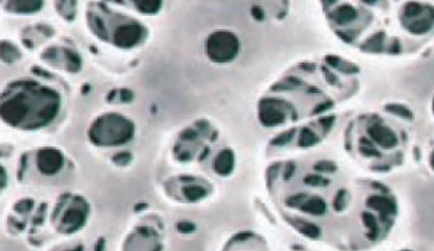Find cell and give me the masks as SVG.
Listing matches in <instances>:
<instances>
[{
	"label": "cell",
	"instance_id": "6da1fadb",
	"mask_svg": "<svg viewBox=\"0 0 434 251\" xmlns=\"http://www.w3.org/2000/svg\"><path fill=\"white\" fill-rule=\"evenodd\" d=\"M96 122L108 128V131L93 125L90 128V140L98 145H119L133 138L134 125L125 117L106 115L99 118Z\"/></svg>",
	"mask_w": 434,
	"mask_h": 251
},
{
	"label": "cell",
	"instance_id": "7a4b0ae2",
	"mask_svg": "<svg viewBox=\"0 0 434 251\" xmlns=\"http://www.w3.org/2000/svg\"><path fill=\"white\" fill-rule=\"evenodd\" d=\"M87 206L82 198H71L61 206V210H55L54 225L57 226L60 233L73 234L86 221L87 217Z\"/></svg>",
	"mask_w": 434,
	"mask_h": 251
},
{
	"label": "cell",
	"instance_id": "3957f363",
	"mask_svg": "<svg viewBox=\"0 0 434 251\" xmlns=\"http://www.w3.org/2000/svg\"><path fill=\"white\" fill-rule=\"evenodd\" d=\"M240 44L237 36L228 31H218L208 38L206 51L208 57L217 63H228L237 57Z\"/></svg>",
	"mask_w": 434,
	"mask_h": 251
},
{
	"label": "cell",
	"instance_id": "277c9868",
	"mask_svg": "<svg viewBox=\"0 0 434 251\" xmlns=\"http://www.w3.org/2000/svg\"><path fill=\"white\" fill-rule=\"evenodd\" d=\"M142 36V28L138 24H125L117 31V45L121 47H133L138 44Z\"/></svg>",
	"mask_w": 434,
	"mask_h": 251
},
{
	"label": "cell",
	"instance_id": "5b68a950",
	"mask_svg": "<svg viewBox=\"0 0 434 251\" xmlns=\"http://www.w3.org/2000/svg\"><path fill=\"white\" fill-rule=\"evenodd\" d=\"M267 102H269L267 106L265 103H261V108H260V121H261V124L266 126H273L282 124L285 121V118H286V113H285L284 109L273 106L270 99Z\"/></svg>",
	"mask_w": 434,
	"mask_h": 251
},
{
	"label": "cell",
	"instance_id": "8992f818",
	"mask_svg": "<svg viewBox=\"0 0 434 251\" xmlns=\"http://www.w3.org/2000/svg\"><path fill=\"white\" fill-rule=\"evenodd\" d=\"M369 134L370 137L375 140V143L384 148H392L397 145V135L393 132L392 129L386 128L384 125H373L370 129H369Z\"/></svg>",
	"mask_w": 434,
	"mask_h": 251
},
{
	"label": "cell",
	"instance_id": "52a82bcc",
	"mask_svg": "<svg viewBox=\"0 0 434 251\" xmlns=\"http://www.w3.org/2000/svg\"><path fill=\"white\" fill-rule=\"evenodd\" d=\"M369 206L373 208L375 210H378L381 214V217L385 221V218L391 217L397 212V205L395 202L391 199V198H385V196H375V198H370L369 201Z\"/></svg>",
	"mask_w": 434,
	"mask_h": 251
},
{
	"label": "cell",
	"instance_id": "ba28073f",
	"mask_svg": "<svg viewBox=\"0 0 434 251\" xmlns=\"http://www.w3.org/2000/svg\"><path fill=\"white\" fill-rule=\"evenodd\" d=\"M234 168V154L233 151L225 150L218 154L214 161V170L221 176H227L233 171Z\"/></svg>",
	"mask_w": 434,
	"mask_h": 251
},
{
	"label": "cell",
	"instance_id": "9c48e42d",
	"mask_svg": "<svg viewBox=\"0 0 434 251\" xmlns=\"http://www.w3.org/2000/svg\"><path fill=\"white\" fill-rule=\"evenodd\" d=\"M327 210V203L321 198H312L302 205V212L312 215H323Z\"/></svg>",
	"mask_w": 434,
	"mask_h": 251
},
{
	"label": "cell",
	"instance_id": "30bf717a",
	"mask_svg": "<svg viewBox=\"0 0 434 251\" xmlns=\"http://www.w3.org/2000/svg\"><path fill=\"white\" fill-rule=\"evenodd\" d=\"M354 17H356V10L351 8V6H347V5L338 8L337 9V12H335V22L340 24V25L349 24Z\"/></svg>",
	"mask_w": 434,
	"mask_h": 251
},
{
	"label": "cell",
	"instance_id": "8fae6325",
	"mask_svg": "<svg viewBox=\"0 0 434 251\" xmlns=\"http://www.w3.org/2000/svg\"><path fill=\"white\" fill-rule=\"evenodd\" d=\"M208 195V190L203 189L202 186H187L184 189V196L189 201H199L202 198H205Z\"/></svg>",
	"mask_w": 434,
	"mask_h": 251
},
{
	"label": "cell",
	"instance_id": "7c38bea8",
	"mask_svg": "<svg viewBox=\"0 0 434 251\" xmlns=\"http://www.w3.org/2000/svg\"><path fill=\"white\" fill-rule=\"evenodd\" d=\"M137 5H138V9L145 12V13H154L157 12L160 9V5H161V0H134Z\"/></svg>",
	"mask_w": 434,
	"mask_h": 251
},
{
	"label": "cell",
	"instance_id": "4fadbf2b",
	"mask_svg": "<svg viewBox=\"0 0 434 251\" xmlns=\"http://www.w3.org/2000/svg\"><path fill=\"white\" fill-rule=\"evenodd\" d=\"M317 141H318V137L312 129L305 128V129L302 131V134H300V138H299L300 147H311V145H314Z\"/></svg>",
	"mask_w": 434,
	"mask_h": 251
},
{
	"label": "cell",
	"instance_id": "5bb4252c",
	"mask_svg": "<svg viewBox=\"0 0 434 251\" xmlns=\"http://www.w3.org/2000/svg\"><path fill=\"white\" fill-rule=\"evenodd\" d=\"M300 231H302V234H305L307 237H311V238H317V237H319V234H321V229H319L315 224H311V222L302 224Z\"/></svg>",
	"mask_w": 434,
	"mask_h": 251
},
{
	"label": "cell",
	"instance_id": "9a60e30c",
	"mask_svg": "<svg viewBox=\"0 0 434 251\" xmlns=\"http://www.w3.org/2000/svg\"><path fill=\"white\" fill-rule=\"evenodd\" d=\"M363 221H365V225L369 226V229H370L369 234L373 235V238H375L376 235H378V231H379V226L376 224V219L373 218V215L369 214V212L363 214Z\"/></svg>",
	"mask_w": 434,
	"mask_h": 251
},
{
	"label": "cell",
	"instance_id": "2e32d148",
	"mask_svg": "<svg viewBox=\"0 0 434 251\" xmlns=\"http://www.w3.org/2000/svg\"><path fill=\"white\" fill-rule=\"evenodd\" d=\"M388 110L392 112L395 115H398L401 118H405V119H411L412 118V113L409 112V109L407 106H402V105H392V106H388Z\"/></svg>",
	"mask_w": 434,
	"mask_h": 251
},
{
	"label": "cell",
	"instance_id": "e0dca14e",
	"mask_svg": "<svg viewBox=\"0 0 434 251\" xmlns=\"http://www.w3.org/2000/svg\"><path fill=\"white\" fill-rule=\"evenodd\" d=\"M349 193H347V190H342V192L337 195V199H335V209L337 210H342L343 208H346L347 206V203H349Z\"/></svg>",
	"mask_w": 434,
	"mask_h": 251
},
{
	"label": "cell",
	"instance_id": "ac0fdd59",
	"mask_svg": "<svg viewBox=\"0 0 434 251\" xmlns=\"http://www.w3.org/2000/svg\"><path fill=\"white\" fill-rule=\"evenodd\" d=\"M293 134H295V131H293V129H291V131H286V132H282V134L279 135L275 141H273V145H285V144H288L289 141H292Z\"/></svg>",
	"mask_w": 434,
	"mask_h": 251
},
{
	"label": "cell",
	"instance_id": "d6986e66",
	"mask_svg": "<svg viewBox=\"0 0 434 251\" xmlns=\"http://www.w3.org/2000/svg\"><path fill=\"white\" fill-rule=\"evenodd\" d=\"M365 2H366V3H375L376 0H365Z\"/></svg>",
	"mask_w": 434,
	"mask_h": 251
}]
</instances>
